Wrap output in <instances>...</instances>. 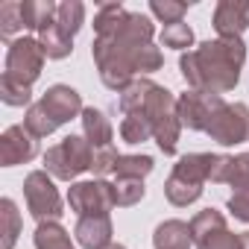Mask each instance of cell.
Wrapping results in <instances>:
<instances>
[{
  "label": "cell",
  "mask_w": 249,
  "mask_h": 249,
  "mask_svg": "<svg viewBox=\"0 0 249 249\" xmlns=\"http://www.w3.org/2000/svg\"><path fill=\"white\" fill-rule=\"evenodd\" d=\"M117 159H120V153H117L114 147H94V159H91V173H94L97 179H103V176L114 173V164H117Z\"/></svg>",
  "instance_id": "d6a6232c"
},
{
  "label": "cell",
  "mask_w": 249,
  "mask_h": 249,
  "mask_svg": "<svg viewBox=\"0 0 249 249\" xmlns=\"http://www.w3.org/2000/svg\"><path fill=\"white\" fill-rule=\"evenodd\" d=\"M24 199L30 214L38 223H59L62 217V196L53 185V176L47 170H33L24 179Z\"/></svg>",
  "instance_id": "5b68a950"
},
{
  "label": "cell",
  "mask_w": 249,
  "mask_h": 249,
  "mask_svg": "<svg viewBox=\"0 0 249 249\" xmlns=\"http://www.w3.org/2000/svg\"><path fill=\"white\" fill-rule=\"evenodd\" d=\"M82 24H85V6L79 3V0H65V3H59V9H56V27L68 38H73L82 30Z\"/></svg>",
  "instance_id": "603a6c76"
},
{
  "label": "cell",
  "mask_w": 249,
  "mask_h": 249,
  "mask_svg": "<svg viewBox=\"0 0 249 249\" xmlns=\"http://www.w3.org/2000/svg\"><path fill=\"white\" fill-rule=\"evenodd\" d=\"M240 249H249V231H240Z\"/></svg>",
  "instance_id": "8d00e7d4"
},
{
  "label": "cell",
  "mask_w": 249,
  "mask_h": 249,
  "mask_svg": "<svg viewBox=\"0 0 249 249\" xmlns=\"http://www.w3.org/2000/svg\"><path fill=\"white\" fill-rule=\"evenodd\" d=\"M111 185H114V205H120V208L138 205L147 194L144 179H114Z\"/></svg>",
  "instance_id": "4316f807"
},
{
  "label": "cell",
  "mask_w": 249,
  "mask_h": 249,
  "mask_svg": "<svg viewBox=\"0 0 249 249\" xmlns=\"http://www.w3.org/2000/svg\"><path fill=\"white\" fill-rule=\"evenodd\" d=\"M120 138L126 144H144L153 138V126L144 111H126L120 120Z\"/></svg>",
  "instance_id": "ffe728a7"
},
{
  "label": "cell",
  "mask_w": 249,
  "mask_h": 249,
  "mask_svg": "<svg viewBox=\"0 0 249 249\" xmlns=\"http://www.w3.org/2000/svg\"><path fill=\"white\" fill-rule=\"evenodd\" d=\"M41 68H44V47L38 44V38H15L9 41V50H6V71L9 76H15L18 82L24 85H33L38 76H41Z\"/></svg>",
  "instance_id": "52a82bcc"
},
{
  "label": "cell",
  "mask_w": 249,
  "mask_h": 249,
  "mask_svg": "<svg viewBox=\"0 0 249 249\" xmlns=\"http://www.w3.org/2000/svg\"><path fill=\"white\" fill-rule=\"evenodd\" d=\"M114 229H111V217L108 214H94V217H79L76 220V229H73V237L79 246L85 249H106L111 246Z\"/></svg>",
  "instance_id": "4fadbf2b"
},
{
  "label": "cell",
  "mask_w": 249,
  "mask_h": 249,
  "mask_svg": "<svg viewBox=\"0 0 249 249\" xmlns=\"http://www.w3.org/2000/svg\"><path fill=\"white\" fill-rule=\"evenodd\" d=\"M243 62H246V44L240 38H214L202 41L196 50L182 53L179 71L191 88L226 94L240 82Z\"/></svg>",
  "instance_id": "7a4b0ae2"
},
{
  "label": "cell",
  "mask_w": 249,
  "mask_h": 249,
  "mask_svg": "<svg viewBox=\"0 0 249 249\" xmlns=\"http://www.w3.org/2000/svg\"><path fill=\"white\" fill-rule=\"evenodd\" d=\"M226 106L223 94H211V91H196V88H188L185 94L176 97V111H179V120L182 126L194 129V132H208L214 114Z\"/></svg>",
  "instance_id": "8992f818"
},
{
  "label": "cell",
  "mask_w": 249,
  "mask_h": 249,
  "mask_svg": "<svg viewBox=\"0 0 249 249\" xmlns=\"http://www.w3.org/2000/svg\"><path fill=\"white\" fill-rule=\"evenodd\" d=\"M94 65L100 79L111 91H126L138 76L161 68L164 56L153 44L156 24L141 12H126L120 3L100 6L94 18Z\"/></svg>",
  "instance_id": "6da1fadb"
},
{
  "label": "cell",
  "mask_w": 249,
  "mask_h": 249,
  "mask_svg": "<svg viewBox=\"0 0 249 249\" xmlns=\"http://www.w3.org/2000/svg\"><path fill=\"white\" fill-rule=\"evenodd\" d=\"M33 240H36V249H76L62 223H38Z\"/></svg>",
  "instance_id": "44dd1931"
},
{
  "label": "cell",
  "mask_w": 249,
  "mask_h": 249,
  "mask_svg": "<svg viewBox=\"0 0 249 249\" xmlns=\"http://www.w3.org/2000/svg\"><path fill=\"white\" fill-rule=\"evenodd\" d=\"M191 234H194V243H199V240H205L208 234H217V231H223V229H229L226 226V217H223V211H217V208H202V211H196L194 217H191Z\"/></svg>",
  "instance_id": "d6986e66"
},
{
  "label": "cell",
  "mask_w": 249,
  "mask_h": 249,
  "mask_svg": "<svg viewBox=\"0 0 249 249\" xmlns=\"http://www.w3.org/2000/svg\"><path fill=\"white\" fill-rule=\"evenodd\" d=\"M208 138L223 144V147H234L249 141V106L246 103H226L208 126Z\"/></svg>",
  "instance_id": "9c48e42d"
},
{
  "label": "cell",
  "mask_w": 249,
  "mask_h": 249,
  "mask_svg": "<svg viewBox=\"0 0 249 249\" xmlns=\"http://www.w3.org/2000/svg\"><path fill=\"white\" fill-rule=\"evenodd\" d=\"M234 196H240V199H246V202H249V179H246V182H240V185H234Z\"/></svg>",
  "instance_id": "d590c367"
},
{
  "label": "cell",
  "mask_w": 249,
  "mask_h": 249,
  "mask_svg": "<svg viewBox=\"0 0 249 249\" xmlns=\"http://www.w3.org/2000/svg\"><path fill=\"white\" fill-rule=\"evenodd\" d=\"M161 44H164V47H173V50H188V47L194 44V30H191L185 21L170 24V27L161 30Z\"/></svg>",
  "instance_id": "1f68e13d"
},
{
  "label": "cell",
  "mask_w": 249,
  "mask_h": 249,
  "mask_svg": "<svg viewBox=\"0 0 249 249\" xmlns=\"http://www.w3.org/2000/svg\"><path fill=\"white\" fill-rule=\"evenodd\" d=\"M82 135L91 141V147H111V138H114V129H111V123H108V117L100 111V108H94V106H88L82 114Z\"/></svg>",
  "instance_id": "2e32d148"
},
{
  "label": "cell",
  "mask_w": 249,
  "mask_h": 249,
  "mask_svg": "<svg viewBox=\"0 0 249 249\" xmlns=\"http://www.w3.org/2000/svg\"><path fill=\"white\" fill-rule=\"evenodd\" d=\"M156 161L153 156H120L114 164V176L117 179H144L147 173H153Z\"/></svg>",
  "instance_id": "d4e9b609"
},
{
  "label": "cell",
  "mask_w": 249,
  "mask_h": 249,
  "mask_svg": "<svg viewBox=\"0 0 249 249\" xmlns=\"http://www.w3.org/2000/svg\"><path fill=\"white\" fill-rule=\"evenodd\" d=\"M214 161H217L214 153H188V156H182V159L173 164V173H170V176H176V179H182V182H188V185L202 188V185L211 179Z\"/></svg>",
  "instance_id": "5bb4252c"
},
{
  "label": "cell",
  "mask_w": 249,
  "mask_h": 249,
  "mask_svg": "<svg viewBox=\"0 0 249 249\" xmlns=\"http://www.w3.org/2000/svg\"><path fill=\"white\" fill-rule=\"evenodd\" d=\"M150 88H153V79L138 76L126 91H120V108H123V114H126V111H138V108L144 106V100H147Z\"/></svg>",
  "instance_id": "f546056e"
},
{
  "label": "cell",
  "mask_w": 249,
  "mask_h": 249,
  "mask_svg": "<svg viewBox=\"0 0 249 249\" xmlns=\"http://www.w3.org/2000/svg\"><path fill=\"white\" fill-rule=\"evenodd\" d=\"M68 205L79 217H94V214H108L114 208V185L106 179H91V182H73L68 188Z\"/></svg>",
  "instance_id": "ba28073f"
},
{
  "label": "cell",
  "mask_w": 249,
  "mask_h": 249,
  "mask_svg": "<svg viewBox=\"0 0 249 249\" xmlns=\"http://www.w3.org/2000/svg\"><path fill=\"white\" fill-rule=\"evenodd\" d=\"M18 30H27L24 27V12H21V3L18 0H6L0 6V36L3 38H12ZM15 41V38H12Z\"/></svg>",
  "instance_id": "f1b7e54d"
},
{
  "label": "cell",
  "mask_w": 249,
  "mask_h": 249,
  "mask_svg": "<svg viewBox=\"0 0 249 249\" xmlns=\"http://www.w3.org/2000/svg\"><path fill=\"white\" fill-rule=\"evenodd\" d=\"M91 159H94L91 141L85 135H68V138H62V144H56L44 153V170L53 179L73 182L79 173L91 170Z\"/></svg>",
  "instance_id": "277c9868"
},
{
  "label": "cell",
  "mask_w": 249,
  "mask_h": 249,
  "mask_svg": "<svg viewBox=\"0 0 249 249\" xmlns=\"http://www.w3.org/2000/svg\"><path fill=\"white\" fill-rule=\"evenodd\" d=\"M138 111L147 114L159 150L164 156H173L176 144H179V135H182V120H179V111H176V97L167 88L153 82V88H150V94H147V100H144V106Z\"/></svg>",
  "instance_id": "3957f363"
},
{
  "label": "cell",
  "mask_w": 249,
  "mask_h": 249,
  "mask_svg": "<svg viewBox=\"0 0 249 249\" xmlns=\"http://www.w3.org/2000/svg\"><path fill=\"white\" fill-rule=\"evenodd\" d=\"M196 249H240V234H231L229 229H223V231L208 234L205 240H199Z\"/></svg>",
  "instance_id": "836d02e7"
},
{
  "label": "cell",
  "mask_w": 249,
  "mask_h": 249,
  "mask_svg": "<svg viewBox=\"0 0 249 249\" xmlns=\"http://www.w3.org/2000/svg\"><path fill=\"white\" fill-rule=\"evenodd\" d=\"M229 211L234 214V220H243V223H249V202L246 199H240V196H229Z\"/></svg>",
  "instance_id": "e575fe53"
},
{
  "label": "cell",
  "mask_w": 249,
  "mask_h": 249,
  "mask_svg": "<svg viewBox=\"0 0 249 249\" xmlns=\"http://www.w3.org/2000/svg\"><path fill=\"white\" fill-rule=\"evenodd\" d=\"M38 44L44 47L47 59H68L71 50H73V38H68L56 24H50V27H44L38 33Z\"/></svg>",
  "instance_id": "7402d4cb"
},
{
  "label": "cell",
  "mask_w": 249,
  "mask_h": 249,
  "mask_svg": "<svg viewBox=\"0 0 249 249\" xmlns=\"http://www.w3.org/2000/svg\"><path fill=\"white\" fill-rule=\"evenodd\" d=\"M38 103L47 108V114L59 123V126H62V123H68V120H73L76 114H82V111H85L79 91H76V88H71V85H50Z\"/></svg>",
  "instance_id": "7c38bea8"
},
{
  "label": "cell",
  "mask_w": 249,
  "mask_h": 249,
  "mask_svg": "<svg viewBox=\"0 0 249 249\" xmlns=\"http://www.w3.org/2000/svg\"><path fill=\"white\" fill-rule=\"evenodd\" d=\"M217 38H240L249 30V0H220L214 9Z\"/></svg>",
  "instance_id": "8fae6325"
},
{
  "label": "cell",
  "mask_w": 249,
  "mask_h": 249,
  "mask_svg": "<svg viewBox=\"0 0 249 249\" xmlns=\"http://www.w3.org/2000/svg\"><path fill=\"white\" fill-rule=\"evenodd\" d=\"M164 196L170 199V205L185 208V205H191V202H196V199L202 196V188L188 185V182H182V179H176V176H167V182H164Z\"/></svg>",
  "instance_id": "484cf974"
},
{
  "label": "cell",
  "mask_w": 249,
  "mask_h": 249,
  "mask_svg": "<svg viewBox=\"0 0 249 249\" xmlns=\"http://www.w3.org/2000/svg\"><path fill=\"white\" fill-rule=\"evenodd\" d=\"M106 249H126L123 243H111V246H106Z\"/></svg>",
  "instance_id": "74e56055"
},
{
  "label": "cell",
  "mask_w": 249,
  "mask_h": 249,
  "mask_svg": "<svg viewBox=\"0 0 249 249\" xmlns=\"http://www.w3.org/2000/svg\"><path fill=\"white\" fill-rule=\"evenodd\" d=\"M56 9H59V3H53V0H24L21 3L24 27L33 33H41L44 27L56 24Z\"/></svg>",
  "instance_id": "e0dca14e"
},
{
  "label": "cell",
  "mask_w": 249,
  "mask_h": 249,
  "mask_svg": "<svg viewBox=\"0 0 249 249\" xmlns=\"http://www.w3.org/2000/svg\"><path fill=\"white\" fill-rule=\"evenodd\" d=\"M0 249H15L18 243V234H21V214H18V205L3 196L0 199Z\"/></svg>",
  "instance_id": "ac0fdd59"
},
{
  "label": "cell",
  "mask_w": 249,
  "mask_h": 249,
  "mask_svg": "<svg viewBox=\"0 0 249 249\" xmlns=\"http://www.w3.org/2000/svg\"><path fill=\"white\" fill-rule=\"evenodd\" d=\"M0 100H3L6 106H30V100H33V85H24V82H18L15 76L3 73V76H0Z\"/></svg>",
  "instance_id": "83f0119b"
},
{
  "label": "cell",
  "mask_w": 249,
  "mask_h": 249,
  "mask_svg": "<svg viewBox=\"0 0 249 249\" xmlns=\"http://www.w3.org/2000/svg\"><path fill=\"white\" fill-rule=\"evenodd\" d=\"M38 156V138H33L27 132V126H9L0 135V164L3 167H15V164H27Z\"/></svg>",
  "instance_id": "30bf717a"
},
{
  "label": "cell",
  "mask_w": 249,
  "mask_h": 249,
  "mask_svg": "<svg viewBox=\"0 0 249 249\" xmlns=\"http://www.w3.org/2000/svg\"><path fill=\"white\" fill-rule=\"evenodd\" d=\"M150 12L164 27H170V24H179L182 21V15L188 12V3H179V0H150Z\"/></svg>",
  "instance_id": "4dcf8cb0"
},
{
  "label": "cell",
  "mask_w": 249,
  "mask_h": 249,
  "mask_svg": "<svg viewBox=\"0 0 249 249\" xmlns=\"http://www.w3.org/2000/svg\"><path fill=\"white\" fill-rule=\"evenodd\" d=\"M194 234L185 220H164L153 231V246L156 249H191Z\"/></svg>",
  "instance_id": "9a60e30c"
},
{
  "label": "cell",
  "mask_w": 249,
  "mask_h": 249,
  "mask_svg": "<svg viewBox=\"0 0 249 249\" xmlns=\"http://www.w3.org/2000/svg\"><path fill=\"white\" fill-rule=\"evenodd\" d=\"M24 126H27V132H30L33 138H47V135H53V132L59 129V123L47 114V108H44L41 103H36V106H30L27 114H24Z\"/></svg>",
  "instance_id": "cb8c5ba5"
}]
</instances>
